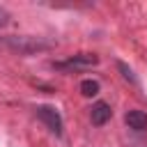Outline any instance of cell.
I'll return each mask as SVG.
<instances>
[{
    "mask_svg": "<svg viewBox=\"0 0 147 147\" xmlns=\"http://www.w3.org/2000/svg\"><path fill=\"white\" fill-rule=\"evenodd\" d=\"M124 122L129 124V129L133 131H147V115L142 110H129L124 115Z\"/></svg>",
    "mask_w": 147,
    "mask_h": 147,
    "instance_id": "obj_5",
    "label": "cell"
},
{
    "mask_svg": "<svg viewBox=\"0 0 147 147\" xmlns=\"http://www.w3.org/2000/svg\"><path fill=\"white\" fill-rule=\"evenodd\" d=\"M5 25H9V11L0 7V28H5Z\"/></svg>",
    "mask_w": 147,
    "mask_h": 147,
    "instance_id": "obj_8",
    "label": "cell"
},
{
    "mask_svg": "<svg viewBox=\"0 0 147 147\" xmlns=\"http://www.w3.org/2000/svg\"><path fill=\"white\" fill-rule=\"evenodd\" d=\"M110 117H113V108H110V103H106V101H96V103L90 108V119H92L94 126H103Z\"/></svg>",
    "mask_w": 147,
    "mask_h": 147,
    "instance_id": "obj_4",
    "label": "cell"
},
{
    "mask_svg": "<svg viewBox=\"0 0 147 147\" xmlns=\"http://www.w3.org/2000/svg\"><path fill=\"white\" fill-rule=\"evenodd\" d=\"M117 69L122 71V76L129 80V83H133V85H138V78H136V74H133V69L131 67H126L124 62H117Z\"/></svg>",
    "mask_w": 147,
    "mask_h": 147,
    "instance_id": "obj_7",
    "label": "cell"
},
{
    "mask_svg": "<svg viewBox=\"0 0 147 147\" xmlns=\"http://www.w3.org/2000/svg\"><path fill=\"white\" fill-rule=\"evenodd\" d=\"M34 115H37V117L48 126V131H51L53 136H62L64 124H62V115L57 113V108L41 103V106H37V108H34Z\"/></svg>",
    "mask_w": 147,
    "mask_h": 147,
    "instance_id": "obj_3",
    "label": "cell"
},
{
    "mask_svg": "<svg viewBox=\"0 0 147 147\" xmlns=\"http://www.w3.org/2000/svg\"><path fill=\"white\" fill-rule=\"evenodd\" d=\"M80 92H83L85 96H96V94H99V80L85 78V80L80 83Z\"/></svg>",
    "mask_w": 147,
    "mask_h": 147,
    "instance_id": "obj_6",
    "label": "cell"
},
{
    "mask_svg": "<svg viewBox=\"0 0 147 147\" xmlns=\"http://www.w3.org/2000/svg\"><path fill=\"white\" fill-rule=\"evenodd\" d=\"M94 64H99L96 55H92V53H78L74 57L53 62V69H57V71H76V69H87V67H94Z\"/></svg>",
    "mask_w": 147,
    "mask_h": 147,
    "instance_id": "obj_2",
    "label": "cell"
},
{
    "mask_svg": "<svg viewBox=\"0 0 147 147\" xmlns=\"http://www.w3.org/2000/svg\"><path fill=\"white\" fill-rule=\"evenodd\" d=\"M57 41L46 39V37H32V34H2L0 37V48L18 53V55H34L44 51H53Z\"/></svg>",
    "mask_w": 147,
    "mask_h": 147,
    "instance_id": "obj_1",
    "label": "cell"
}]
</instances>
